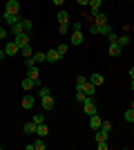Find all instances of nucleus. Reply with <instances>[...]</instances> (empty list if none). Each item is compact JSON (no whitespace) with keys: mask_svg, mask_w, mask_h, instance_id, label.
Here are the masks:
<instances>
[{"mask_svg":"<svg viewBox=\"0 0 134 150\" xmlns=\"http://www.w3.org/2000/svg\"><path fill=\"white\" fill-rule=\"evenodd\" d=\"M83 105V112L87 114V117H92V114H96V103H94V96H87V99L81 103Z\"/></svg>","mask_w":134,"mask_h":150,"instance_id":"1","label":"nucleus"},{"mask_svg":"<svg viewBox=\"0 0 134 150\" xmlns=\"http://www.w3.org/2000/svg\"><path fill=\"white\" fill-rule=\"evenodd\" d=\"M40 105H43V112H49V110H54L56 101L51 99V94H47V96H43V99H40Z\"/></svg>","mask_w":134,"mask_h":150,"instance_id":"2","label":"nucleus"},{"mask_svg":"<svg viewBox=\"0 0 134 150\" xmlns=\"http://www.w3.org/2000/svg\"><path fill=\"white\" fill-rule=\"evenodd\" d=\"M13 43L18 45V47L29 45V31H22V34H18V36H13Z\"/></svg>","mask_w":134,"mask_h":150,"instance_id":"3","label":"nucleus"},{"mask_svg":"<svg viewBox=\"0 0 134 150\" xmlns=\"http://www.w3.org/2000/svg\"><path fill=\"white\" fill-rule=\"evenodd\" d=\"M5 11H9V13H16V16H18V13H20V2H18V0H7Z\"/></svg>","mask_w":134,"mask_h":150,"instance_id":"4","label":"nucleus"},{"mask_svg":"<svg viewBox=\"0 0 134 150\" xmlns=\"http://www.w3.org/2000/svg\"><path fill=\"white\" fill-rule=\"evenodd\" d=\"M34 103H36V99H34V94H25L22 96V101H20V105H22V110H32Z\"/></svg>","mask_w":134,"mask_h":150,"instance_id":"5","label":"nucleus"},{"mask_svg":"<svg viewBox=\"0 0 134 150\" xmlns=\"http://www.w3.org/2000/svg\"><path fill=\"white\" fill-rule=\"evenodd\" d=\"M20 85H22V90L32 92L34 88H38V85H40V81H34V79H29V76H27V79H22V83H20Z\"/></svg>","mask_w":134,"mask_h":150,"instance_id":"6","label":"nucleus"},{"mask_svg":"<svg viewBox=\"0 0 134 150\" xmlns=\"http://www.w3.org/2000/svg\"><path fill=\"white\" fill-rule=\"evenodd\" d=\"M2 20H5V25L7 27H11V25H16L20 20V16H16V13H9V11H5L2 13Z\"/></svg>","mask_w":134,"mask_h":150,"instance_id":"7","label":"nucleus"},{"mask_svg":"<svg viewBox=\"0 0 134 150\" xmlns=\"http://www.w3.org/2000/svg\"><path fill=\"white\" fill-rule=\"evenodd\" d=\"M20 52V47L16 43H13V40H9V43H5V54L7 56H16V54H18Z\"/></svg>","mask_w":134,"mask_h":150,"instance_id":"8","label":"nucleus"},{"mask_svg":"<svg viewBox=\"0 0 134 150\" xmlns=\"http://www.w3.org/2000/svg\"><path fill=\"white\" fill-rule=\"evenodd\" d=\"M89 20H92V23H94V25H105V23H107V16H105V13H101V11H96L94 16H89Z\"/></svg>","mask_w":134,"mask_h":150,"instance_id":"9","label":"nucleus"},{"mask_svg":"<svg viewBox=\"0 0 134 150\" xmlns=\"http://www.w3.org/2000/svg\"><path fill=\"white\" fill-rule=\"evenodd\" d=\"M45 58H47V63H58L63 56L58 54V50H49V52H45Z\"/></svg>","mask_w":134,"mask_h":150,"instance_id":"10","label":"nucleus"},{"mask_svg":"<svg viewBox=\"0 0 134 150\" xmlns=\"http://www.w3.org/2000/svg\"><path fill=\"white\" fill-rule=\"evenodd\" d=\"M36 128H38V123H36V121H29V123L22 125V132H25V134H36Z\"/></svg>","mask_w":134,"mask_h":150,"instance_id":"11","label":"nucleus"},{"mask_svg":"<svg viewBox=\"0 0 134 150\" xmlns=\"http://www.w3.org/2000/svg\"><path fill=\"white\" fill-rule=\"evenodd\" d=\"M101 2H103V0H89V16H94V13L96 11H101Z\"/></svg>","mask_w":134,"mask_h":150,"instance_id":"12","label":"nucleus"},{"mask_svg":"<svg viewBox=\"0 0 134 150\" xmlns=\"http://www.w3.org/2000/svg\"><path fill=\"white\" fill-rule=\"evenodd\" d=\"M121 50H123V47H121L119 43H109L107 54H109V56H121Z\"/></svg>","mask_w":134,"mask_h":150,"instance_id":"13","label":"nucleus"},{"mask_svg":"<svg viewBox=\"0 0 134 150\" xmlns=\"http://www.w3.org/2000/svg\"><path fill=\"white\" fill-rule=\"evenodd\" d=\"M69 43L72 45H83V31H74L69 36Z\"/></svg>","mask_w":134,"mask_h":150,"instance_id":"14","label":"nucleus"},{"mask_svg":"<svg viewBox=\"0 0 134 150\" xmlns=\"http://www.w3.org/2000/svg\"><path fill=\"white\" fill-rule=\"evenodd\" d=\"M103 81H105V79H103V74H98V72L89 76V83H92V85H96V88H101V85H103Z\"/></svg>","mask_w":134,"mask_h":150,"instance_id":"15","label":"nucleus"},{"mask_svg":"<svg viewBox=\"0 0 134 150\" xmlns=\"http://www.w3.org/2000/svg\"><path fill=\"white\" fill-rule=\"evenodd\" d=\"M9 29H11V36H18V34H22V31H25V27H22V18H20L16 25H11Z\"/></svg>","mask_w":134,"mask_h":150,"instance_id":"16","label":"nucleus"},{"mask_svg":"<svg viewBox=\"0 0 134 150\" xmlns=\"http://www.w3.org/2000/svg\"><path fill=\"white\" fill-rule=\"evenodd\" d=\"M101 117H98V114H92V117H89V125H92V130H98V128H101Z\"/></svg>","mask_w":134,"mask_h":150,"instance_id":"17","label":"nucleus"},{"mask_svg":"<svg viewBox=\"0 0 134 150\" xmlns=\"http://www.w3.org/2000/svg\"><path fill=\"white\" fill-rule=\"evenodd\" d=\"M36 134H38V137H43V139L49 134V128L45 125V121H43V123H38V128H36Z\"/></svg>","mask_w":134,"mask_h":150,"instance_id":"18","label":"nucleus"},{"mask_svg":"<svg viewBox=\"0 0 134 150\" xmlns=\"http://www.w3.org/2000/svg\"><path fill=\"white\" fill-rule=\"evenodd\" d=\"M58 23H60V25H69V13L67 11H58Z\"/></svg>","mask_w":134,"mask_h":150,"instance_id":"19","label":"nucleus"},{"mask_svg":"<svg viewBox=\"0 0 134 150\" xmlns=\"http://www.w3.org/2000/svg\"><path fill=\"white\" fill-rule=\"evenodd\" d=\"M81 90H83V92L87 94V96H94V92H96V85H92V83L87 81V83H85V85H83Z\"/></svg>","mask_w":134,"mask_h":150,"instance_id":"20","label":"nucleus"},{"mask_svg":"<svg viewBox=\"0 0 134 150\" xmlns=\"http://www.w3.org/2000/svg\"><path fill=\"white\" fill-rule=\"evenodd\" d=\"M107 134H109L107 130L98 128V130H96V144H98V141H107Z\"/></svg>","mask_w":134,"mask_h":150,"instance_id":"21","label":"nucleus"},{"mask_svg":"<svg viewBox=\"0 0 134 150\" xmlns=\"http://www.w3.org/2000/svg\"><path fill=\"white\" fill-rule=\"evenodd\" d=\"M29 69V72H27V76H29V79H34V81H38V67H36V65H32V67H27Z\"/></svg>","mask_w":134,"mask_h":150,"instance_id":"22","label":"nucleus"},{"mask_svg":"<svg viewBox=\"0 0 134 150\" xmlns=\"http://www.w3.org/2000/svg\"><path fill=\"white\" fill-rule=\"evenodd\" d=\"M32 58H34V63H36V65H38V63H43V61H47V58H45V52H36Z\"/></svg>","mask_w":134,"mask_h":150,"instance_id":"23","label":"nucleus"},{"mask_svg":"<svg viewBox=\"0 0 134 150\" xmlns=\"http://www.w3.org/2000/svg\"><path fill=\"white\" fill-rule=\"evenodd\" d=\"M98 34H101V36H107V34H112V27H109L107 23H105V25H101V29H98Z\"/></svg>","mask_w":134,"mask_h":150,"instance_id":"24","label":"nucleus"},{"mask_svg":"<svg viewBox=\"0 0 134 150\" xmlns=\"http://www.w3.org/2000/svg\"><path fill=\"white\" fill-rule=\"evenodd\" d=\"M20 54H22V56H25V58L34 56V54H32V47H29V45H25V47H20Z\"/></svg>","mask_w":134,"mask_h":150,"instance_id":"25","label":"nucleus"},{"mask_svg":"<svg viewBox=\"0 0 134 150\" xmlns=\"http://www.w3.org/2000/svg\"><path fill=\"white\" fill-rule=\"evenodd\" d=\"M87 81H89V79H85V76H76V90H81Z\"/></svg>","mask_w":134,"mask_h":150,"instance_id":"26","label":"nucleus"},{"mask_svg":"<svg viewBox=\"0 0 134 150\" xmlns=\"http://www.w3.org/2000/svg\"><path fill=\"white\" fill-rule=\"evenodd\" d=\"M130 43H132V40H130V36H119V45H121V47H128Z\"/></svg>","mask_w":134,"mask_h":150,"instance_id":"27","label":"nucleus"},{"mask_svg":"<svg viewBox=\"0 0 134 150\" xmlns=\"http://www.w3.org/2000/svg\"><path fill=\"white\" fill-rule=\"evenodd\" d=\"M34 148H36V150H45V141H43V137H38L36 141H34Z\"/></svg>","mask_w":134,"mask_h":150,"instance_id":"28","label":"nucleus"},{"mask_svg":"<svg viewBox=\"0 0 134 150\" xmlns=\"http://www.w3.org/2000/svg\"><path fill=\"white\" fill-rule=\"evenodd\" d=\"M125 121H128V123H134V108H130L128 112H125Z\"/></svg>","mask_w":134,"mask_h":150,"instance_id":"29","label":"nucleus"},{"mask_svg":"<svg viewBox=\"0 0 134 150\" xmlns=\"http://www.w3.org/2000/svg\"><path fill=\"white\" fill-rule=\"evenodd\" d=\"M85 99H87V94H85L83 90H76V101H78V103H83Z\"/></svg>","mask_w":134,"mask_h":150,"instance_id":"30","label":"nucleus"},{"mask_svg":"<svg viewBox=\"0 0 134 150\" xmlns=\"http://www.w3.org/2000/svg\"><path fill=\"white\" fill-rule=\"evenodd\" d=\"M22 27H25V31H32L34 29V25H32V20H29V18H22Z\"/></svg>","mask_w":134,"mask_h":150,"instance_id":"31","label":"nucleus"},{"mask_svg":"<svg viewBox=\"0 0 134 150\" xmlns=\"http://www.w3.org/2000/svg\"><path fill=\"white\" fill-rule=\"evenodd\" d=\"M47 94H49V88H47V85H40L38 88V96L43 99V96H47Z\"/></svg>","mask_w":134,"mask_h":150,"instance_id":"32","label":"nucleus"},{"mask_svg":"<svg viewBox=\"0 0 134 150\" xmlns=\"http://www.w3.org/2000/svg\"><path fill=\"white\" fill-rule=\"evenodd\" d=\"M34 121H36V123H43V121H45V114L43 112H36V114H34Z\"/></svg>","mask_w":134,"mask_h":150,"instance_id":"33","label":"nucleus"},{"mask_svg":"<svg viewBox=\"0 0 134 150\" xmlns=\"http://www.w3.org/2000/svg\"><path fill=\"white\" fill-rule=\"evenodd\" d=\"M56 50H58V54H60V56H65V54H67V45H58Z\"/></svg>","mask_w":134,"mask_h":150,"instance_id":"34","label":"nucleus"},{"mask_svg":"<svg viewBox=\"0 0 134 150\" xmlns=\"http://www.w3.org/2000/svg\"><path fill=\"white\" fill-rule=\"evenodd\" d=\"M7 36H9V31H7V27H0V40H5Z\"/></svg>","mask_w":134,"mask_h":150,"instance_id":"35","label":"nucleus"},{"mask_svg":"<svg viewBox=\"0 0 134 150\" xmlns=\"http://www.w3.org/2000/svg\"><path fill=\"white\" fill-rule=\"evenodd\" d=\"M107 40H109V43H119V36L112 31V34H107Z\"/></svg>","mask_w":134,"mask_h":150,"instance_id":"36","label":"nucleus"},{"mask_svg":"<svg viewBox=\"0 0 134 150\" xmlns=\"http://www.w3.org/2000/svg\"><path fill=\"white\" fill-rule=\"evenodd\" d=\"M72 29H74V31H81V29H83V23H81V20H76V23L72 25Z\"/></svg>","mask_w":134,"mask_h":150,"instance_id":"37","label":"nucleus"},{"mask_svg":"<svg viewBox=\"0 0 134 150\" xmlns=\"http://www.w3.org/2000/svg\"><path fill=\"white\" fill-rule=\"evenodd\" d=\"M98 29H101V27H98V25H94V23L89 25V34H98Z\"/></svg>","mask_w":134,"mask_h":150,"instance_id":"38","label":"nucleus"},{"mask_svg":"<svg viewBox=\"0 0 134 150\" xmlns=\"http://www.w3.org/2000/svg\"><path fill=\"white\" fill-rule=\"evenodd\" d=\"M101 128H103V130H112V123H109V121H103V123H101Z\"/></svg>","mask_w":134,"mask_h":150,"instance_id":"39","label":"nucleus"},{"mask_svg":"<svg viewBox=\"0 0 134 150\" xmlns=\"http://www.w3.org/2000/svg\"><path fill=\"white\" fill-rule=\"evenodd\" d=\"M67 27H69V25H60V27H58V34L65 36V34H67Z\"/></svg>","mask_w":134,"mask_h":150,"instance_id":"40","label":"nucleus"},{"mask_svg":"<svg viewBox=\"0 0 134 150\" xmlns=\"http://www.w3.org/2000/svg\"><path fill=\"white\" fill-rule=\"evenodd\" d=\"M96 148H98V150H107V141H98Z\"/></svg>","mask_w":134,"mask_h":150,"instance_id":"41","label":"nucleus"},{"mask_svg":"<svg viewBox=\"0 0 134 150\" xmlns=\"http://www.w3.org/2000/svg\"><path fill=\"white\" fill-rule=\"evenodd\" d=\"M25 65H27V67H32V65H36V63H34V58L29 56V58H25Z\"/></svg>","mask_w":134,"mask_h":150,"instance_id":"42","label":"nucleus"},{"mask_svg":"<svg viewBox=\"0 0 134 150\" xmlns=\"http://www.w3.org/2000/svg\"><path fill=\"white\" fill-rule=\"evenodd\" d=\"M76 2H78L81 7H87V5H89V0H76Z\"/></svg>","mask_w":134,"mask_h":150,"instance_id":"43","label":"nucleus"},{"mask_svg":"<svg viewBox=\"0 0 134 150\" xmlns=\"http://www.w3.org/2000/svg\"><path fill=\"white\" fill-rule=\"evenodd\" d=\"M7 54H5V47H2V45H0V61H2V58H5Z\"/></svg>","mask_w":134,"mask_h":150,"instance_id":"44","label":"nucleus"},{"mask_svg":"<svg viewBox=\"0 0 134 150\" xmlns=\"http://www.w3.org/2000/svg\"><path fill=\"white\" fill-rule=\"evenodd\" d=\"M51 2H54V5H56V7H60V5H63V2H65V0H51Z\"/></svg>","mask_w":134,"mask_h":150,"instance_id":"45","label":"nucleus"},{"mask_svg":"<svg viewBox=\"0 0 134 150\" xmlns=\"http://www.w3.org/2000/svg\"><path fill=\"white\" fill-rule=\"evenodd\" d=\"M130 79H134V67H132V69H130Z\"/></svg>","mask_w":134,"mask_h":150,"instance_id":"46","label":"nucleus"},{"mask_svg":"<svg viewBox=\"0 0 134 150\" xmlns=\"http://www.w3.org/2000/svg\"><path fill=\"white\" fill-rule=\"evenodd\" d=\"M130 88H132V90H134V79H132V83H130Z\"/></svg>","mask_w":134,"mask_h":150,"instance_id":"47","label":"nucleus"},{"mask_svg":"<svg viewBox=\"0 0 134 150\" xmlns=\"http://www.w3.org/2000/svg\"><path fill=\"white\" fill-rule=\"evenodd\" d=\"M0 148H2V146H0Z\"/></svg>","mask_w":134,"mask_h":150,"instance_id":"48","label":"nucleus"}]
</instances>
